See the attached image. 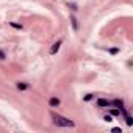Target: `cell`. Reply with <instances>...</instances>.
Segmentation results:
<instances>
[{"label":"cell","instance_id":"3957f363","mask_svg":"<svg viewBox=\"0 0 133 133\" xmlns=\"http://www.w3.org/2000/svg\"><path fill=\"white\" fill-rule=\"evenodd\" d=\"M97 105L99 107H111V102L110 100H107V99H97Z\"/></svg>","mask_w":133,"mask_h":133},{"label":"cell","instance_id":"52a82bcc","mask_svg":"<svg viewBox=\"0 0 133 133\" xmlns=\"http://www.w3.org/2000/svg\"><path fill=\"white\" fill-rule=\"evenodd\" d=\"M110 113H111L113 116H117V114H121V110H119V108H114V110H111Z\"/></svg>","mask_w":133,"mask_h":133},{"label":"cell","instance_id":"9c48e42d","mask_svg":"<svg viewBox=\"0 0 133 133\" xmlns=\"http://www.w3.org/2000/svg\"><path fill=\"white\" fill-rule=\"evenodd\" d=\"M11 27H14V28H22V25H17V24H14V22H11Z\"/></svg>","mask_w":133,"mask_h":133},{"label":"cell","instance_id":"30bf717a","mask_svg":"<svg viewBox=\"0 0 133 133\" xmlns=\"http://www.w3.org/2000/svg\"><path fill=\"white\" fill-rule=\"evenodd\" d=\"M113 133H122V130H121V128H117V127H116V128H113Z\"/></svg>","mask_w":133,"mask_h":133},{"label":"cell","instance_id":"ba28073f","mask_svg":"<svg viewBox=\"0 0 133 133\" xmlns=\"http://www.w3.org/2000/svg\"><path fill=\"white\" fill-rule=\"evenodd\" d=\"M71 21H72V25H74V30H77V21H75V17H71Z\"/></svg>","mask_w":133,"mask_h":133},{"label":"cell","instance_id":"6da1fadb","mask_svg":"<svg viewBox=\"0 0 133 133\" xmlns=\"http://www.w3.org/2000/svg\"><path fill=\"white\" fill-rule=\"evenodd\" d=\"M52 119H53L55 125H58V127H74V125H75V124H74L71 119H68V117H63V116H59V114H55V113H52Z\"/></svg>","mask_w":133,"mask_h":133},{"label":"cell","instance_id":"7c38bea8","mask_svg":"<svg viewBox=\"0 0 133 133\" xmlns=\"http://www.w3.org/2000/svg\"><path fill=\"white\" fill-rule=\"evenodd\" d=\"M103 119H105V121H107V122H111V116H108V114H107V116H105V117H103Z\"/></svg>","mask_w":133,"mask_h":133},{"label":"cell","instance_id":"277c9868","mask_svg":"<svg viewBox=\"0 0 133 133\" xmlns=\"http://www.w3.org/2000/svg\"><path fill=\"white\" fill-rule=\"evenodd\" d=\"M111 105H114L116 108H119V110H121V108L124 107V100H122V99H114V100L111 102Z\"/></svg>","mask_w":133,"mask_h":133},{"label":"cell","instance_id":"4fadbf2b","mask_svg":"<svg viewBox=\"0 0 133 133\" xmlns=\"http://www.w3.org/2000/svg\"><path fill=\"white\" fill-rule=\"evenodd\" d=\"M0 59H5V53L2 50H0Z\"/></svg>","mask_w":133,"mask_h":133},{"label":"cell","instance_id":"5b68a950","mask_svg":"<svg viewBox=\"0 0 133 133\" xmlns=\"http://www.w3.org/2000/svg\"><path fill=\"white\" fill-rule=\"evenodd\" d=\"M49 105H50V107H58V105H59V99H58V97H50Z\"/></svg>","mask_w":133,"mask_h":133},{"label":"cell","instance_id":"7a4b0ae2","mask_svg":"<svg viewBox=\"0 0 133 133\" xmlns=\"http://www.w3.org/2000/svg\"><path fill=\"white\" fill-rule=\"evenodd\" d=\"M61 44H63V39H58L53 45H52V49H50V55H55L58 50H59V47H61Z\"/></svg>","mask_w":133,"mask_h":133},{"label":"cell","instance_id":"8fae6325","mask_svg":"<svg viewBox=\"0 0 133 133\" xmlns=\"http://www.w3.org/2000/svg\"><path fill=\"white\" fill-rule=\"evenodd\" d=\"M92 99V94H88V96H85V100H91Z\"/></svg>","mask_w":133,"mask_h":133},{"label":"cell","instance_id":"8992f818","mask_svg":"<svg viewBox=\"0 0 133 133\" xmlns=\"http://www.w3.org/2000/svg\"><path fill=\"white\" fill-rule=\"evenodd\" d=\"M17 89H21V91L28 89V83H25V82H19V83H17Z\"/></svg>","mask_w":133,"mask_h":133}]
</instances>
